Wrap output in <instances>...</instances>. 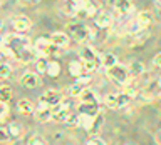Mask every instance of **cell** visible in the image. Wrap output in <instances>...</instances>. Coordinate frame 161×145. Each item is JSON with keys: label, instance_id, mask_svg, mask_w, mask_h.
<instances>
[{"label": "cell", "instance_id": "obj_1", "mask_svg": "<svg viewBox=\"0 0 161 145\" xmlns=\"http://www.w3.org/2000/svg\"><path fill=\"white\" fill-rule=\"evenodd\" d=\"M2 53L10 57L20 63H32L37 62L40 55L37 53L34 43L29 37L22 33H7L2 38Z\"/></svg>", "mask_w": 161, "mask_h": 145}, {"label": "cell", "instance_id": "obj_2", "mask_svg": "<svg viewBox=\"0 0 161 145\" xmlns=\"http://www.w3.org/2000/svg\"><path fill=\"white\" fill-rule=\"evenodd\" d=\"M65 32L70 35V38L77 40V42H87V40L94 38V32L92 28H89L86 23H69L65 27Z\"/></svg>", "mask_w": 161, "mask_h": 145}, {"label": "cell", "instance_id": "obj_3", "mask_svg": "<svg viewBox=\"0 0 161 145\" xmlns=\"http://www.w3.org/2000/svg\"><path fill=\"white\" fill-rule=\"evenodd\" d=\"M108 77L113 80L116 85H126L129 82V78H131V73H129L128 65L116 63L114 67L108 68Z\"/></svg>", "mask_w": 161, "mask_h": 145}, {"label": "cell", "instance_id": "obj_4", "mask_svg": "<svg viewBox=\"0 0 161 145\" xmlns=\"http://www.w3.org/2000/svg\"><path fill=\"white\" fill-rule=\"evenodd\" d=\"M34 47L37 50V53L40 57H50V55H55L57 53V45H55L50 38H45V37H40L34 42Z\"/></svg>", "mask_w": 161, "mask_h": 145}, {"label": "cell", "instance_id": "obj_5", "mask_svg": "<svg viewBox=\"0 0 161 145\" xmlns=\"http://www.w3.org/2000/svg\"><path fill=\"white\" fill-rule=\"evenodd\" d=\"M87 0H60L59 7H60V12L67 17H75L77 12L84 7V3Z\"/></svg>", "mask_w": 161, "mask_h": 145}, {"label": "cell", "instance_id": "obj_6", "mask_svg": "<svg viewBox=\"0 0 161 145\" xmlns=\"http://www.w3.org/2000/svg\"><path fill=\"white\" fill-rule=\"evenodd\" d=\"M62 93L59 92V90H54V88H49V90H45V92L40 95V98H39V102L42 103V105H47V107H55L57 103L62 102Z\"/></svg>", "mask_w": 161, "mask_h": 145}, {"label": "cell", "instance_id": "obj_7", "mask_svg": "<svg viewBox=\"0 0 161 145\" xmlns=\"http://www.w3.org/2000/svg\"><path fill=\"white\" fill-rule=\"evenodd\" d=\"M69 102L67 100H62L60 103H57L55 107H52V120L55 122H60V123H65L69 118Z\"/></svg>", "mask_w": 161, "mask_h": 145}, {"label": "cell", "instance_id": "obj_8", "mask_svg": "<svg viewBox=\"0 0 161 145\" xmlns=\"http://www.w3.org/2000/svg\"><path fill=\"white\" fill-rule=\"evenodd\" d=\"M108 5L114 10V12H118L121 15H128V13L133 12V8H134V5L131 0H108Z\"/></svg>", "mask_w": 161, "mask_h": 145}, {"label": "cell", "instance_id": "obj_9", "mask_svg": "<svg viewBox=\"0 0 161 145\" xmlns=\"http://www.w3.org/2000/svg\"><path fill=\"white\" fill-rule=\"evenodd\" d=\"M20 83L25 88H37L39 85H42V78H40L39 72H25L20 77Z\"/></svg>", "mask_w": 161, "mask_h": 145}, {"label": "cell", "instance_id": "obj_10", "mask_svg": "<svg viewBox=\"0 0 161 145\" xmlns=\"http://www.w3.org/2000/svg\"><path fill=\"white\" fill-rule=\"evenodd\" d=\"M77 113L79 115H89V117H96L101 113L99 103L96 102H79L77 105Z\"/></svg>", "mask_w": 161, "mask_h": 145}, {"label": "cell", "instance_id": "obj_11", "mask_svg": "<svg viewBox=\"0 0 161 145\" xmlns=\"http://www.w3.org/2000/svg\"><path fill=\"white\" fill-rule=\"evenodd\" d=\"M32 27V22H30L29 17H24V15H19V17L12 18V28L17 33H25L27 30H30Z\"/></svg>", "mask_w": 161, "mask_h": 145}, {"label": "cell", "instance_id": "obj_12", "mask_svg": "<svg viewBox=\"0 0 161 145\" xmlns=\"http://www.w3.org/2000/svg\"><path fill=\"white\" fill-rule=\"evenodd\" d=\"M34 117L37 122H49L52 120V107H47V105H39V108H35Z\"/></svg>", "mask_w": 161, "mask_h": 145}, {"label": "cell", "instance_id": "obj_13", "mask_svg": "<svg viewBox=\"0 0 161 145\" xmlns=\"http://www.w3.org/2000/svg\"><path fill=\"white\" fill-rule=\"evenodd\" d=\"M50 40L57 45L59 48H67L70 43V35L67 32H55L50 35Z\"/></svg>", "mask_w": 161, "mask_h": 145}, {"label": "cell", "instance_id": "obj_14", "mask_svg": "<svg viewBox=\"0 0 161 145\" xmlns=\"http://www.w3.org/2000/svg\"><path fill=\"white\" fill-rule=\"evenodd\" d=\"M80 60H96L103 63V55H99L92 47H84L80 50Z\"/></svg>", "mask_w": 161, "mask_h": 145}, {"label": "cell", "instance_id": "obj_15", "mask_svg": "<svg viewBox=\"0 0 161 145\" xmlns=\"http://www.w3.org/2000/svg\"><path fill=\"white\" fill-rule=\"evenodd\" d=\"M69 73L72 75V77H80V75L86 73V68H84V62L82 60H72V62L69 63Z\"/></svg>", "mask_w": 161, "mask_h": 145}, {"label": "cell", "instance_id": "obj_16", "mask_svg": "<svg viewBox=\"0 0 161 145\" xmlns=\"http://www.w3.org/2000/svg\"><path fill=\"white\" fill-rule=\"evenodd\" d=\"M128 68H129V73H131V78H138L144 73V63L139 62V60H133V62L128 63Z\"/></svg>", "mask_w": 161, "mask_h": 145}, {"label": "cell", "instance_id": "obj_17", "mask_svg": "<svg viewBox=\"0 0 161 145\" xmlns=\"http://www.w3.org/2000/svg\"><path fill=\"white\" fill-rule=\"evenodd\" d=\"M17 110L22 115H32L35 112L34 105H32V102H30L29 98H20L19 103H17Z\"/></svg>", "mask_w": 161, "mask_h": 145}, {"label": "cell", "instance_id": "obj_18", "mask_svg": "<svg viewBox=\"0 0 161 145\" xmlns=\"http://www.w3.org/2000/svg\"><path fill=\"white\" fill-rule=\"evenodd\" d=\"M138 22L143 25V28H148L151 23L154 22V15H153V12H149V10H143V12H139L138 13Z\"/></svg>", "mask_w": 161, "mask_h": 145}, {"label": "cell", "instance_id": "obj_19", "mask_svg": "<svg viewBox=\"0 0 161 145\" xmlns=\"http://www.w3.org/2000/svg\"><path fill=\"white\" fill-rule=\"evenodd\" d=\"M103 123H104V117H103V113L96 115L94 120H92V125H91V128L87 130V132H89L91 135H97V133H99V130H101V127H103Z\"/></svg>", "mask_w": 161, "mask_h": 145}, {"label": "cell", "instance_id": "obj_20", "mask_svg": "<svg viewBox=\"0 0 161 145\" xmlns=\"http://www.w3.org/2000/svg\"><path fill=\"white\" fill-rule=\"evenodd\" d=\"M141 30H143V25L138 22V18L131 20V22L126 23V33H128V35H138Z\"/></svg>", "mask_w": 161, "mask_h": 145}, {"label": "cell", "instance_id": "obj_21", "mask_svg": "<svg viewBox=\"0 0 161 145\" xmlns=\"http://www.w3.org/2000/svg\"><path fill=\"white\" fill-rule=\"evenodd\" d=\"M79 98H80V102H96V103H99L97 93H96L94 90H91V88H84V92Z\"/></svg>", "mask_w": 161, "mask_h": 145}, {"label": "cell", "instance_id": "obj_22", "mask_svg": "<svg viewBox=\"0 0 161 145\" xmlns=\"http://www.w3.org/2000/svg\"><path fill=\"white\" fill-rule=\"evenodd\" d=\"M60 70H62V67H60L59 62H55V60H52V62H49V68H47V75L49 77H59L60 75Z\"/></svg>", "mask_w": 161, "mask_h": 145}, {"label": "cell", "instance_id": "obj_23", "mask_svg": "<svg viewBox=\"0 0 161 145\" xmlns=\"http://www.w3.org/2000/svg\"><path fill=\"white\" fill-rule=\"evenodd\" d=\"M118 63V57H116L114 53H104L103 55V67L108 70L111 67H114V65Z\"/></svg>", "mask_w": 161, "mask_h": 145}, {"label": "cell", "instance_id": "obj_24", "mask_svg": "<svg viewBox=\"0 0 161 145\" xmlns=\"http://www.w3.org/2000/svg\"><path fill=\"white\" fill-rule=\"evenodd\" d=\"M47 68H49V62L45 60V57H39L35 62V72H39L40 75H47Z\"/></svg>", "mask_w": 161, "mask_h": 145}, {"label": "cell", "instance_id": "obj_25", "mask_svg": "<svg viewBox=\"0 0 161 145\" xmlns=\"http://www.w3.org/2000/svg\"><path fill=\"white\" fill-rule=\"evenodd\" d=\"M12 73H14L12 65H8L7 62H3L2 65H0V78H2V80L10 78V77H12Z\"/></svg>", "mask_w": 161, "mask_h": 145}, {"label": "cell", "instance_id": "obj_26", "mask_svg": "<svg viewBox=\"0 0 161 145\" xmlns=\"http://www.w3.org/2000/svg\"><path fill=\"white\" fill-rule=\"evenodd\" d=\"M96 25H97L99 28H108L111 25V17L108 13H101L97 15V18H96Z\"/></svg>", "mask_w": 161, "mask_h": 145}, {"label": "cell", "instance_id": "obj_27", "mask_svg": "<svg viewBox=\"0 0 161 145\" xmlns=\"http://www.w3.org/2000/svg\"><path fill=\"white\" fill-rule=\"evenodd\" d=\"M104 105L109 108H118V93H108L104 97Z\"/></svg>", "mask_w": 161, "mask_h": 145}, {"label": "cell", "instance_id": "obj_28", "mask_svg": "<svg viewBox=\"0 0 161 145\" xmlns=\"http://www.w3.org/2000/svg\"><path fill=\"white\" fill-rule=\"evenodd\" d=\"M131 98H133V97H131L128 92L118 93V108H123V107H126V105H129Z\"/></svg>", "mask_w": 161, "mask_h": 145}, {"label": "cell", "instance_id": "obj_29", "mask_svg": "<svg viewBox=\"0 0 161 145\" xmlns=\"http://www.w3.org/2000/svg\"><path fill=\"white\" fill-rule=\"evenodd\" d=\"M10 98H12V88H10L7 83H3L2 87H0V100H2V102H8Z\"/></svg>", "mask_w": 161, "mask_h": 145}, {"label": "cell", "instance_id": "obj_30", "mask_svg": "<svg viewBox=\"0 0 161 145\" xmlns=\"http://www.w3.org/2000/svg\"><path fill=\"white\" fill-rule=\"evenodd\" d=\"M84 88H86L84 85H80V83L75 82V83H72L69 87V95H70V97H80L82 92H84Z\"/></svg>", "mask_w": 161, "mask_h": 145}, {"label": "cell", "instance_id": "obj_31", "mask_svg": "<svg viewBox=\"0 0 161 145\" xmlns=\"http://www.w3.org/2000/svg\"><path fill=\"white\" fill-rule=\"evenodd\" d=\"M86 10V13H87V17H92V15H96V12H97V5H96L94 2H91V0H87V2L84 3V7Z\"/></svg>", "mask_w": 161, "mask_h": 145}, {"label": "cell", "instance_id": "obj_32", "mask_svg": "<svg viewBox=\"0 0 161 145\" xmlns=\"http://www.w3.org/2000/svg\"><path fill=\"white\" fill-rule=\"evenodd\" d=\"M7 128H8L10 135H12V138H19V137H20V133H22V128H20V125H19V123H10Z\"/></svg>", "mask_w": 161, "mask_h": 145}, {"label": "cell", "instance_id": "obj_33", "mask_svg": "<svg viewBox=\"0 0 161 145\" xmlns=\"http://www.w3.org/2000/svg\"><path fill=\"white\" fill-rule=\"evenodd\" d=\"M0 138H2L3 143H8L10 140H14L10 132H8V128H7V125H2V128H0Z\"/></svg>", "mask_w": 161, "mask_h": 145}, {"label": "cell", "instance_id": "obj_34", "mask_svg": "<svg viewBox=\"0 0 161 145\" xmlns=\"http://www.w3.org/2000/svg\"><path fill=\"white\" fill-rule=\"evenodd\" d=\"M65 123L70 125V127H79V113H70Z\"/></svg>", "mask_w": 161, "mask_h": 145}, {"label": "cell", "instance_id": "obj_35", "mask_svg": "<svg viewBox=\"0 0 161 145\" xmlns=\"http://www.w3.org/2000/svg\"><path fill=\"white\" fill-rule=\"evenodd\" d=\"M7 115H8L7 102H0V118H2V122H5V120H7Z\"/></svg>", "mask_w": 161, "mask_h": 145}, {"label": "cell", "instance_id": "obj_36", "mask_svg": "<svg viewBox=\"0 0 161 145\" xmlns=\"http://www.w3.org/2000/svg\"><path fill=\"white\" fill-rule=\"evenodd\" d=\"M84 145H106V142H104L103 138H99L97 135H92V137H91Z\"/></svg>", "mask_w": 161, "mask_h": 145}, {"label": "cell", "instance_id": "obj_37", "mask_svg": "<svg viewBox=\"0 0 161 145\" xmlns=\"http://www.w3.org/2000/svg\"><path fill=\"white\" fill-rule=\"evenodd\" d=\"M91 80H92V77H91V75H86V73H84V75H80V77H77V80H75V82L86 87V85H89V83H91Z\"/></svg>", "mask_w": 161, "mask_h": 145}, {"label": "cell", "instance_id": "obj_38", "mask_svg": "<svg viewBox=\"0 0 161 145\" xmlns=\"http://www.w3.org/2000/svg\"><path fill=\"white\" fill-rule=\"evenodd\" d=\"M29 145H47V143H45V140H44L42 137H39V135H34V137L29 140Z\"/></svg>", "mask_w": 161, "mask_h": 145}, {"label": "cell", "instance_id": "obj_39", "mask_svg": "<svg viewBox=\"0 0 161 145\" xmlns=\"http://www.w3.org/2000/svg\"><path fill=\"white\" fill-rule=\"evenodd\" d=\"M124 92H128V93L131 95V97H134V95L138 93V88H136L133 83H129V82H128V83H126V88H124Z\"/></svg>", "mask_w": 161, "mask_h": 145}, {"label": "cell", "instance_id": "obj_40", "mask_svg": "<svg viewBox=\"0 0 161 145\" xmlns=\"http://www.w3.org/2000/svg\"><path fill=\"white\" fill-rule=\"evenodd\" d=\"M153 63H154L158 68H161V52H159V53H156V57L153 58Z\"/></svg>", "mask_w": 161, "mask_h": 145}, {"label": "cell", "instance_id": "obj_41", "mask_svg": "<svg viewBox=\"0 0 161 145\" xmlns=\"http://www.w3.org/2000/svg\"><path fill=\"white\" fill-rule=\"evenodd\" d=\"M156 143H158V145H161V130H159L158 133H156Z\"/></svg>", "mask_w": 161, "mask_h": 145}, {"label": "cell", "instance_id": "obj_42", "mask_svg": "<svg viewBox=\"0 0 161 145\" xmlns=\"http://www.w3.org/2000/svg\"><path fill=\"white\" fill-rule=\"evenodd\" d=\"M154 5H156V7H158V8L161 10V0H154Z\"/></svg>", "mask_w": 161, "mask_h": 145}, {"label": "cell", "instance_id": "obj_43", "mask_svg": "<svg viewBox=\"0 0 161 145\" xmlns=\"http://www.w3.org/2000/svg\"><path fill=\"white\" fill-rule=\"evenodd\" d=\"M30 2V5H37V3H40V0H29Z\"/></svg>", "mask_w": 161, "mask_h": 145}, {"label": "cell", "instance_id": "obj_44", "mask_svg": "<svg viewBox=\"0 0 161 145\" xmlns=\"http://www.w3.org/2000/svg\"><path fill=\"white\" fill-rule=\"evenodd\" d=\"M19 3H22V5H25V3H30L29 0H19Z\"/></svg>", "mask_w": 161, "mask_h": 145}, {"label": "cell", "instance_id": "obj_45", "mask_svg": "<svg viewBox=\"0 0 161 145\" xmlns=\"http://www.w3.org/2000/svg\"><path fill=\"white\" fill-rule=\"evenodd\" d=\"M158 85H159V93H161V78H158Z\"/></svg>", "mask_w": 161, "mask_h": 145}, {"label": "cell", "instance_id": "obj_46", "mask_svg": "<svg viewBox=\"0 0 161 145\" xmlns=\"http://www.w3.org/2000/svg\"><path fill=\"white\" fill-rule=\"evenodd\" d=\"M159 130H161V123H159Z\"/></svg>", "mask_w": 161, "mask_h": 145}]
</instances>
